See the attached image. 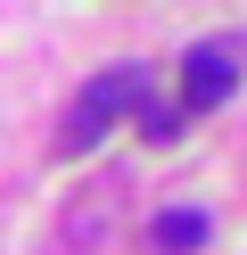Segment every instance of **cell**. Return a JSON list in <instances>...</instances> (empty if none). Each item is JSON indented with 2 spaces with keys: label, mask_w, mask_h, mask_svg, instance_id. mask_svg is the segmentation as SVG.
Listing matches in <instances>:
<instances>
[{
  "label": "cell",
  "mask_w": 247,
  "mask_h": 255,
  "mask_svg": "<svg viewBox=\"0 0 247 255\" xmlns=\"http://www.w3.org/2000/svg\"><path fill=\"white\" fill-rule=\"evenodd\" d=\"M140 99H148V66H107V74H91V83H82V99L66 107L58 148H66V156H91V148H99V140H107Z\"/></svg>",
  "instance_id": "6da1fadb"
},
{
  "label": "cell",
  "mask_w": 247,
  "mask_h": 255,
  "mask_svg": "<svg viewBox=\"0 0 247 255\" xmlns=\"http://www.w3.org/2000/svg\"><path fill=\"white\" fill-rule=\"evenodd\" d=\"M239 91V41H198L181 58V116L190 107H223Z\"/></svg>",
  "instance_id": "7a4b0ae2"
},
{
  "label": "cell",
  "mask_w": 247,
  "mask_h": 255,
  "mask_svg": "<svg viewBox=\"0 0 247 255\" xmlns=\"http://www.w3.org/2000/svg\"><path fill=\"white\" fill-rule=\"evenodd\" d=\"M148 239H157L165 255H198V247H206V214H198V206H165Z\"/></svg>",
  "instance_id": "3957f363"
},
{
  "label": "cell",
  "mask_w": 247,
  "mask_h": 255,
  "mask_svg": "<svg viewBox=\"0 0 247 255\" xmlns=\"http://www.w3.org/2000/svg\"><path fill=\"white\" fill-rule=\"evenodd\" d=\"M181 124H190V116H181V107H140V140H148V148H173V140H181Z\"/></svg>",
  "instance_id": "277c9868"
}]
</instances>
